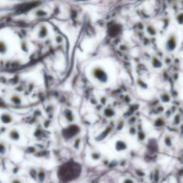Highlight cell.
Returning <instances> with one entry per match:
<instances>
[{"instance_id":"obj_1","label":"cell","mask_w":183,"mask_h":183,"mask_svg":"<svg viewBox=\"0 0 183 183\" xmlns=\"http://www.w3.org/2000/svg\"><path fill=\"white\" fill-rule=\"evenodd\" d=\"M0 119L1 122L4 124L8 125V124H10L11 122L13 121V118L11 117V115L8 113H3L2 114L1 117H0Z\"/></svg>"},{"instance_id":"obj_2","label":"cell","mask_w":183,"mask_h":183,"mask_svg":"<svg viewBox=\"0 0 183 183\" xmlns=\"http://www.w3.org/2000/svg\"><path fill=\"white\" fill-rule=\"evenodd\" d=\"M47 35H48V29H47L46 26L42 25L39 29L37 36L39 39H44L45 37H47Z\"/></svg>"},{"instance_id":"obj_3","label":"cell","mask_w":183,"mask_h":183,"mask_svg":"<svg viewBox=\"0 0 183 183\" xmlns=\"http://www.w3.org/2000/svg\"><path fill=\"white\" fill-rule=\"evenodd\" d=\"M9 137L12 140L17 141L20 138V134L17 129H11L9 133Z\"/></svg>"},{"instance_id":"obj_4","label":"cell","mask_w":183,"mask_h":183,"mask_svg":"<svg viewBox=\"0 0 183 183\" xmlns=\"http://www.w3.org/2000/svg\"><path fill=\"white\" fill-rule=\"evenodd\" d=\"M7 52V44L2 40H0V54H5Z\"/></svg>"},{"instance_id":"obj_5","label":"cell","mask_w":183,"mask_h":183,"mask_svg":"<svg viewBox=\"0 0 183 183\" xmlns=\"http://www.w3.org/2000/svg\"><path fill=\"white\" fill-rule=\"evenodd\" d=\"M11 102L15 105H19L21 104V99L18 95H14L11 97Z\"/></svg>"},{"instance_id":"obj_6","label":"cell","mask_w":183,"mask_h":183,"mask_svg":"<svg viewBox=\"0 0 183 183\" xmlns=\"http://www.w3.org/2000/svg\"><path fill=\"white\" fill-rule=\"evenodd\" d=\"M7 152V147L3 142H0V154L5 155Z\"/></svg>"},{"instance_id":"obj_7","label":"cell","mask_w":183,"mask_h":183,"mask_svg":"<svg viewBox=\"0 0 183 183\" xmlns=\"http://www.w3.org/2000/svg\"><path fill=\"white\" fill-rule=\"evenodd\" d=\"M21 50H22L23 52H27L29 51V47H28V45H27L26 42H22V43H21Z\"/></svg>"},{"instance_id":"obj_8","label":"cell","mask_w":183,"mask_h":183,"mask_svg":"<svg viewBox=\"0 0 183 183\" xmlns=\"http://www.w3.org/2000/svg\"><path fill=\"white\" fill-rule=\"evenodd\" d=\"M38 178L40 182H44V180L45 178V174L43 171H41V172H39L38 173Z\"/></svg>"},{"instance_id":"obj_9","label":"cell","mask_w":183,"mask_h":183,"mask_svg":"<svg viewBox=\"0 0 183 183\" xmlns=\"http://www.w3.org/2000/svg\"><path fill=\"white\" fill-rule=\"evenodd\" d=\"M123 183H135V181H134L131 178H125V180H123Z\"/></svg>"},{"instance_id":"obj_10","label":"cell","mask_w":183,"mask_h":183,"mask_svg":"<svg viewBox=\"0 0 183 183\" xmlns=\"http://www.w3.org/2000/svg\"><path fill=\"white\" fill-rule=\"evenodd\" d=\"M11 183H22L21 180H19V179H14L11 181Z\"/></svg>"}]
</instances>
